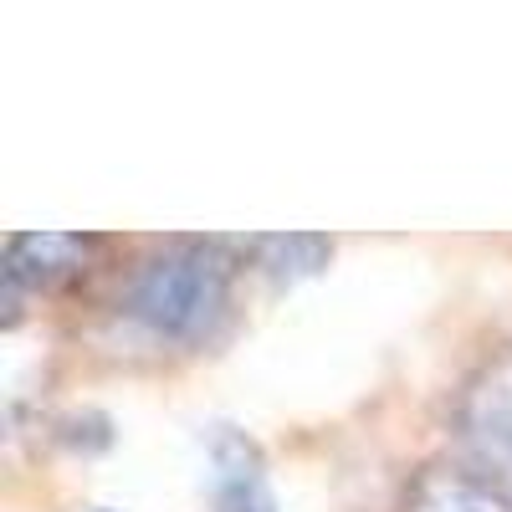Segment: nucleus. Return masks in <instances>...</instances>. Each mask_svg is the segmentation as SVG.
<instances>
[{"instance_id": "1", "label": "nucleus", "mask_w": 512, "mask_h": 512, "mask_svg": "<svg viewBox=\"0 0 512 512\" xmlns=\"http://www.w3.org/2000/svg\"><path fill=\"white\" fill-rule=\"evenodd\" d=\"M231 308V262L221 241L154 251L128 277L123 313L164 344H205Z\"/></svg>"}, {"instance_id": "2", "label": "nucleus", "mask_w": 512, "mask_h": 512, "mask_svg": "<svg viewBox=\"0 0 512 512\" xmlns=\"http://www.w3.org/2000/svg\"><path fill=\"white\" fill-rule=\"evenodd\" d=\"M456 425L472 472L512 497V349L466 384Z\"/></svg>"}, {"instance_id": "3", "label": "nucleus", "mask_w": 512, "mask_h": 512, "mask_svg": "<svg viewBox=\"0 0 512 512\" xmlns=\"http://www.w3.org/2000/svg\"><path fill=\"white\" fill-rule=\"evenodd\" d=\"M93 241L88 236H67V231H26L6 241V308L16 318L21 292H47L62 287L67 277L82 272Z\"/></svg>"}, {"instance_id": "4", "label": "nucleus", "mask_w": 512, "mask_h": 512, "mask_svg": "<svg viewBox=\"0 0 512 512\" xmlns=\"http://www.w3.org/2000/svg\"><path fill=\"white\" fill-rule=\"evenodd\" d=\"M210 502L216 512H277L262 451L231 425L210 436Z\"/></svg>"}, {"instance_id": "5", "label": "nucleus", "mask_w": 512, "mask_h": 512, "mask_svg": "<svg viewBox=\"0 0 512 512\" xmlns=\"http://www.w3.org/2000/svg\"><path fill=\"white\" fill-rule=\"evenodd\" d=\"M400 512H512V497L477 477L472 466H436L405 492Z\"/></svg>"}, {"instance_id": "6", "label": "nucleus", "mask_w": 512, "mask_h": 512, "mask_svg": "<svg viewBox=\"0 0 512 512\" xmlns=\"http://www.w3.org/2000/svg\"><path fill=\"white\" fill-rule=\"evenodd\" d=\"M256 251V267L277 282H297V277H313L328 267L333 256V241L328 236H256L251 241Z\"/></svg>"}]
</instances>
